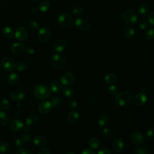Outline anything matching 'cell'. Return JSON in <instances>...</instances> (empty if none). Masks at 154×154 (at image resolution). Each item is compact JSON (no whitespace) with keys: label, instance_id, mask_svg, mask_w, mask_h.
Returning a JSON list of instances; mask_svg holds the SVG:
<instances>
[{"label":"cell","instance_id":"55","mask_svg":"<svg viewBox=\"0 0 154 154\" xmlns=\"http://www.w3.org/2000/svg\"><path fill=\"white\" fill-rule=\"evenodd\" d=\"M31 12H32V13H33V14H36V13L38 12V10H37V8H32V9L31 10Z\"/></svg>","mask_w":154,"mask_h":154},{"label":"cell","instance_id":"15","mask_svg":"<svg viewBox=\"0 0 154 154\" xmlns=\"http://www.w3.org/2000/svg\"><path fill=\"white\" fill-rule=\"evenodd\" d=\"M66 48V43L64 40L60 39L55 41L52 45V49L56 53H61Z\"/></svg>","mask_w":154,"mask_h":154},{"label":"cell","instance_id":"42","mask_svg":"<svg viewBox=\"0 0 154 154\" xmlns=\"http://www.w3.org/2000/svg\"><path fill=\"white\" fill-rule=\"evenodd\" d=\"M154 137V129L152 128H149L146 132V137L147 139H152Z\"/></svg>","mask_w":154,"mask_h":154},{"label":"cell","instance_id":"57","mask_svg":"<svg viewBox=\"0 0 154 154\" xmlns=\"http://www.w3.org/2000/svg\"><path fill=\"white\" fill-rule=\"evenodd\" d=\"M32 1H38V0H31Z\"/></svg>","mask_w":154,"mask_h":154},{"label":"cell","instance_id":"12","mask_svg":"<svg viewBox=\"0 0 154 154\" xmlns=\"http://www.w3.org/2000/svg\"><path fill=\"white\" fill-rule=\"evenodd\" d=\"M112 146L113 150L116 153H120L124 149V141L121 138H115L112 141Z\"/></svg>","mask_w":154,"mask_h":154},{"label":"cell","instance_id":"16","mask_svg":"<svg viewBox=\"0 0 154 154\" xmlns=\"http://www.w3.org/2000/svg\"><path fill=\"white\" fill-rule=\"evenodd\" d=\"M23 122L19 119H14L10 122L8 128L13 132H17L23 128Z\"/></svg>","mask_w":154,"mask_h":154},{"label":"cell","instance_id":"37","mask_svg":"<svg viewBox=\"0 0 154 154\" xmlns=\"http://www.w3.org/2000/svg\"><path fill=\"white\" fill-rule=\"evenodd\" d=\"M0 105H1V107L4 110H8L10 107V102H9L8 100L6 98L1 99V100L0 101Z\"/></svg>","mask_w":154,"mask_h":154},{"label":"cell","instance_id":"25","mask_svg":"<svg viewBox=\"0 0 154 154\" xmlns=\"http://www.w3.org/2000/svg\"><path fill=\"white\" fill-rule=\"evenodd\" d=\"M51 4L48 0H42L38 6V9L42 12H46L50 8Z\"/></svg>","mask_w":154,"mask_h":154},{"label":"cell","instance_id":"30","mask_svg":"<svg viewBox=\"0 0 154 154\" xmlns=\"http://www.w3.org/2000/svg\"><path fill=\"white\" fill-rule=\"evenodd\" d=\"M144 37L147 40H153L154 39V28L148 27L144 32Z\"/></svg>","mask_w":154,"mask_h":154},{"label":"cell","instance_id":"40","mask_svg":"<svg viewBox=\"0 0 154 154\" xmlns=\"http://www.w3.org/2000/svg\"><path fill=\"white\" fill-rule=\"evenodd\" d=\"M138 26L141 29H145L147 27L148 22L146 20L144 19H141L139 20H138Z\"/></svg>","mask_w":154,"mask_h":154},{"label":"cell","instance_id":"58","mask_svg":"<svg viewBox=\"0 0 154 154\" xmlns=\"http://www.w3.org/2000/svg\"><path fill=\"white\" fill-rule=\"evenodd\" d=\"M0 10H1V5H0Z\"/></svg>","mask_w":154,"mask_h":154},{"label":"cell","instance_id":"1","mask_svg":"<svg viewBox=\"0 0 154 154\" xmlns=\"http://www.w3.org/2000/svg\"><path fill=\"white\" fill-rule=\"evenodd\" d=\"M133 98V94L129 90H126L116 94L114 101L119 106H125L128 104Z\"/></svg>","mask_w":154,"mask_h":154},{"label":"cell","instance_id":"56","mask_svg":"<svg viewBox=\"0 0 154 154\" xmlns=\"http://www.w3.org/2000/svg\"><path fill=\"white\" fill-rule=\"evenodd\" d=\"M66 154H75V153H73V152H69L66 153Z\"/></svg>","mask_w":154,"mask_h":154},{"label":"cell","instance_id":"28","mask_svg":"<svg viewBox=\"0 0 154 154\" xmlns=\"http://www.w3.org/2000/svg\"><path fill=\"white\" fill-rule=\"evenodd\" d=\"M9 122L8 114L4 111H0V124L3 126H6Z\"/></svg>","mask_w":154,"mask_h":154},{"label":"cell","instance_id":"53","mask_svg":"<svg viewBox=\"0 0 154 154\" xmlns=\"http://www.w3.org/2000/svg\"><path fill=\"white\" fill-rule=\"evenodd\" d=\"M69 106V107L70 108L75 109L77 106V102L75 100H72L70 101Z\"/></svg>","mask_w":154,"mask_h":154},{"label":"cell","instance_id":"11","mask_svg":"<svg viewBox=\"0 0 154 154\" xmlns=\"http://www.w3.org/2000/svg\"><path fill=\"white\" fill-rule=\"evenodd\" d=\"M60 81L63 85L69 86L75 81V76L71 72H66L61 76Z\"/></svg>","mask_w":154,"mask_h":154},{"label":"cell","instance_id":"36","mask_svg":"<svg viewBox=\"0 0 154 154\" xmlns=\"http://www.w3.org/2000/svg\"><path fill=\"white\" fill-rule=\"evenodd\" d=\"M63 93L64 96H66V97H72L73 96L74 91L72 89V88L67 87L63 89Z\"/></svg>","mask_w":154,"mask_h":154},{"label":"cell","instance_id":"7","mask_svg":"<svg viewBox=\"0 0 154 154\" xmlns=\"http://www.w3.org/2000/svg\"><path fill=\"white\" fill-rule=\"evenodd\" d=\"M14 37L19 41H25L28 37V31L27 29L23 26L17 27L14 33Z\"/></svg>","mask_w":154,"mask_h":154},{"label":"cell","instance_id":"14","mask_svg":"<svg viewBox=\"0 0 154 154\" xmlns=\"http://www.w3.org/2000/svg\"><path fill=\"white\" fill-rule=\"evenodd\" d=\"M130 141L134 145H140L144 143L145 138L141 132H136L131 135Z\"/></svg>","mask_w":154,"mask_h":154},{"label":"cell","instance_id":"39","mask_svg":"<svg viewBox=\"0 0 154 154\" xmlns=\"http://www.w3.org/2000/svg\"><path fill=\"white\" fill-rule=\"evenodd\" d=\"M28 26L31 30L36 31V30H38L39 28V24L37 21L32 20L29 22Z\"/></svg>","mask_w":154,"mask_h":154},{"label":"cell","instance_id":"18","mask_svg":"<svg viewBox=\"0 0 154 154\" xmlns=\"http://www.w3.org/2000/svg\"><path fill=\"white\" fill-rule=\"evenodd\" d=\"M33 143L38 147H43L47 144V138L42 135H37L33 139Z\"/></svg>","mask_w":154,"mask_h":154},{"label":"cell","instance_id":"35","mask_svg":"<svg viewBox=\"0 0 154 154\" xmlns=\"http://www.w3.org/2000/svg\"><path fill=\"white\" fill-rule=\"evenodd\" d=\"M50 102L53 108H57L61 105V99L58 96H52L51 98Z\"/></svg>","mask_w":154,"mask_h":154},{"label":"cell","instance_id":"38","mask_svg":"<svg viewBox=\"0 0 154 154\" xmlns=\"http://www.w3.org/2000/svg\"><path fill=\"white\" fill-rule=\"evenodd\" d=\"M83 14V9L81 7H76L72 10V14L76 17H80Z\"/></svg>","mask_w":154,"mask_h":154},{"label":"cell","instance_id":"17","mask_svg":"<svg viewBox=\"0 0 154 154\" xmlns=\"http://www.w3.org/2000/svg\"><path fill=\"white\" fill-rule=\"evenodd\" d=\"M133 100L135 105L140 106L144 105L147 102V97L144 93L141 92L135 96Z\"/></svg>","mask_w":154,"mask_h":154},{"label":"cell","instance_id":"22","mask_svg":"<svg viewBox=\"0 0 154 154\" xmlns=\"http://www.w3.org/2000/svg\"><path fill=\"white\" fill-rule=\"evenodd\" d=\"M109 123V117L105 114H101L97 119L98 125L100 128H105L108 125Z\"/></svg>","mask_w":154,"mask_h":154},{"label":"cell","instance_id":"13","mask_svg":"<svg viewBox=\"0 0 154 154\" xmlns=\"http://www.w3.org/2000/svg\"><path fill=\"white\" fill-rule=\"evenodd\" d=\"M25 91L20 89L14 90L10 94L11 99L14 102H21L25 99Z\"/></svg>","mask_w":154,"mask_h":154},{"label":"cell","instance_id":"44","mask_svg":"<svg viewBox=\"0 0 154 154\" xmlns=\"http://www.w3.org/2000/svg\"><path fill=\"white\" fill-rule=\"evenodd\" d=\"M16 69L19 72L25 71L26 69V64L24 62H20L16 64Z\"/></svg>","mask_w":154,"mask_h":154},{"label":"cell","instance_id":"52","mask_svg":"<svg viewBox=\"0 0 154 154\" xmlns=\"http://www.w3.org/2000/svg\"><path fill=\"white\" fill-rule=\"evenodd\" d=\"M26 52L29 55H32L34 54V49L31 46H28L26 48Z\"/></svg>","mask_w":154,"mask_h":154},{"label":"cell","instance_id":"47","mask_svg":"<svg viewBox=\"0 0 154 154\" xmlns=\"http://www.w3.org/2000/svg\"><path fill=\"white\" fill-rule=\"evenodd\" d=\"M148 22L152 26H154V11L151 12L148 16Z\"/></svg>","mask_w":154,"mask_h":154},{"label":"cell","instance_id":"6","mask_svg":"<svg viewBox=\"0 0 154 154\" xmlns=\"http://www.w3.org/2000/svg\"><path fill=\"white\" fill-rule=\"evenodd\" d=\"M1 66L7 72H12L16 68V62L10 57H5L2 59Z\"/></svg>","mask_w":154,"mask_h":154},{"label":"cell","instance_id":"54","mask_svg":"<svg viewBox=\"0 0 154 154\" xmlns=\"http://www.w3.org/2000/svg\"><path fill=\"white\" fill-rule=\"evenodd\" d=\"M23 130H24V131H25V132H31V128L30 126H29V125L24 126L23 128Z\"/></svg>","mask_w":154,"mask_h":154},{"label":"cell","instance_id":"51","mask_svg":"<svg viewBox=\"0 0 154 154\" xmlns=\"http://www.w3.org/2000/svg\"><path fill=\"white\" fill-rule=\"evenodd\" d=\"M81 154H95V153L91 149H85L81 152Z\"/></svg>","mask_w":154,"mask_h":154},{"label":"cell","instance_id":"34","mask_svg":"<svg viewBox=\"0 0 154 154\" xmlns=\"http://www.w3.org/2000/svg\"><path fill=\"white\" fill-rule=\"evenodd\" d=\"M10 149L9 144L8 143L4 141H0V153L3 154L8 152Z\"/></svg>","mask_w":154,"mask_h":154},{"label":"cell","instance_id":"49","mask_svg":"<svg viewBox=\"0 0 154 154\" xmlns=\"http://www.w3.org/2000/svg\"><path fill=\"white\" fill-rule=\"evenodd\" d=\"M37 154H51V152L48 148L43 147L38 150Z\"/></svg>","mask_w":154,"mask_h":154},{"label":"cell","instance_id":"5","mask_svg":"<svg viewBox=\"0 0 154 154\" xmlns=\"http://www.w3.org/2000/svg\"><path fill=\"white\" fill-rule=\"evenodd\" d=\"M73 19L71 14L67 13H63L58 17V22L63 27L67 28L73 23Z\"/></svg>","mask_w":154,"mask_h":154},{"label":"cell","instance_id":"43","mask_svg":"<svg viewBox=\"0 0 154 154\" xmlns=\"http://www.w3.org/2000/svg\"><path fill=\"white\" fill-rule=\"evenodd\" d=\"M103 135L106 137V138H111L113 135V132L112 130H111L109 128H104L102 131Z\"/></svg>","mask_w":154,"mask_h":154},{"label":"cell","instance_id":"19","mask_svg":"<svg viewBox=\"0 0 154 154\" xmlns=\"http://www.w3.org/2000/svg\"><path fill=\"white\" fill-rule=\"evenodd\" d=\"M25 50V46L22 43H14L11 46V51L14 54H20Z\"/></svg>","mask_w":154,"mask_h":154},{"label":"cell","instance_id":"24","mask_svg":"<svg viewBox=\"0 0 154 154\" xmlns=\"http://www.w3.org/2000/svg\"><path fill=\"white\" fill-rule=\"evenodd\" d=\"M19 81V76L16 73H11L7 78V82L10 85H16Z\"/></svg>","mask_w":154,"mask_h":154},{"label":"cell","instance_id":"33","mask_svg":"<svg viewBox=\"0 0 154 154\" xmlns=\"http://www.w3.org/2000/svg\"><path fill=\"white\" fill-rule=\"evenodd\" d=\"M134 153V154H148L149 149L144 146H140L135 148Z\"/></svg>","mask_w":154,"mask_h":154},{"label":"cell","instance_id":"48","mask_svg":"<svg viewBox=\"0 0 154 154\" xmlns=\"http://www.w3.org/2000/svg\"><path fill=\"white\" fill-rule=\"evenodd\" d=\"M20 137L23 139V140L26 143H28L31 140V136L28 134H23L20 136Z\"/></svg>","mask_w":154,"mask_h":154},{"label":"cell","instance_id":"4","mask_svg":"<svg viewBox=\"0 0 154 154\" xmlns=\"http://www.w3.org/2000/svg\"><path fill=\"white\" fill-rule=\"evenodd\" d=\"M50 63L55 69H62L65 67L66 61L61 55L54 54L50 58Z\"/></svg>","mask_w":154,"mask_h":154},{"label":"cell","instance_id":"20","mask_svg":"<svg viewBox=\"0 0 154 154\" xmlns=\"http://www.w3.org/2000/svg\"><path fill=\"white\" fill-rule=\"evenodd\" d=\"M67 120L72 124L76 123L79 120V114L76 111H70L67 115Z\"/></svg>","mask_w":154,"mask_h":154},{"label":"cell","instance_id":"50","mask_svg":"<svg viewBox=\"0 0 154 154\" xmlns=\"http://www.w3.org/2000/svg\"><path fill=\"white\" fill-rule=\"evenodd\" d=\"M97 154H112L110 150L106 148H103L100 149L98 152Z\"/></svg>","mask_w":154,"mask_h":154},{"label":"cell","instance_id":"10","mask_svg":"<svg viewBox=\"0 0 154 154\" xmlns=\"http://www.w3.org/2000/svg\"><path fill=\"white\" fill-rule=\"evenodd\" d=\"M75 26L79 30L87 31L90 28V23L86 19L78 17L75 21Z\"/></svg>","mask_w":154,"mask_h":154},{"label":"cell","instance_id":"46","mask_svg":"<svg viewBox=\"0 0 154 154\" xmlns=\"http://www.w3.org/2000/svg\"><path fill=\"white\" fill-rule=\"evenodd\" d=\"M16 154H32V153L29 150L22 147L17 150Z\"/></svg>","mask_w":154,"mask_h":154},{"label":"cell","instance_id":"9","mask_svg":"<svg viewBox=\"0 0 154 154\" xmlns=\"http://www.w3.org/2000/svg\"><path fill=\"white\" fill-rule=\"evenodd\" d=\"M37 38L38 40L42 42H47L51 36V32L49 28L47 27H41L38 29L37 31Z\"/></svg>","mask_w":154,"mask_h":154},{"label":"cell","instance_id":"8","mask_svg":"<svg viewBox=\"0 0 154 154\" xmlns=\"http://www.w3.org/2000/svg\"><path fill=\"white\" fill-rule=\"evenodd\" d=\"M53 106L50 101L43 100L40 102L37 106V109L38 112L42 114H46L51 112Z\"/></svg>","mask_w":154,"mask_h":154},{"label":"cell","instance_id":"41","mask_svg":"<svg viewBox=\"0 0 154 154\" xmlns=\"http://www.w3.org/2000/svg\"><path fill=\"white\" fill-rule=\"evenodd\" d=\"M108 92L111 95H115L117 94L118 87L113 84H111L108 87Z\"/></svg>","mask_w":154,"mask_h":154},{"label":"cell","instance_id":"31","mask_svg":"<svg viewBox=\"0 0 154 154\" xmlns=\"http://www.w3.org/2000/svg\"><path fill=\"white\" fill-rule=\"evenodd\" d=\"M51 90L54 93H58L60 91L62 88V84L60 82L55 81L52 82L50 85Z\"/></svg>","mask_w":154,"mask_h":154},{"label":"cell","instance_id":"27","mask_svg":"<svg viewBox=\"0 0 154 154\" xmlns=\"http://www.w3.org/2000/svg\"><path fill=\"white\" fill-rule=\"evenodd\" d=\"M100 144V140L96 137H91L88 141V146L92 149H97Z\"/></svg>","mask_w":154,"mask_h":154},{"label":"cell","instance_id":"45","mask_svg":"<svg viewBox=\"0 0 154 154\" xmlns=\"http://www.w3.org/2000/svg\"><path fill=\"white\" fill-rule=\"evenodd\" d=\"M15 143H16V145L18 147H20V148H22L23 147H24L25 145H26V143L23 140V139L20 137L19 138H17L16 140V141H15Z\"/></svg>","mask_w":154,"mask_h":154},{"label":"cell","instance_id":"23","mask_svg":"<svg viewBox=\"0 0 154 154\" xmlns=\"http://www.w3.org/2000/svg\"><path fill=\"white\" fill-rule=\"evenodd\" d=\"M2 35L7 38H11L14 35V31L13 28L9 26H5L1 30Z\"/></svg>","mask_w":154,"mask_h":154},{"label":"cell","instance_id":"59","mask_svg":"<svg viewBox=\"0 0 154 154\" xmlns=\"http://www.w3.org/2000/svg\"><path fill=\"white\" fill-rule=\"evenodd\" d=\"M0 69H1V66H0Z\"/></svg>","mask_w":154,"mask_h":154},{"label":"cell","instance_id":"29","mask_svg":"<svg viewBox=\"0 0 154 154\" xmlns=\"http://www.w3.org/2000/svg\"><path fill=\"white\" fill-rule=\"evenodd\" d=\"M38 120V117L35 114H31L28 116L25 119V123L26 125H32L35 124Z\"/></svg>","mask_w":154,"mask_h":154},{"label":"cell","instance_id":"26","mask_svg":"<svg viewBox=\"0 0 154 154\" xmlns=\"http://www.w3.org/2000/svg\"><path fill=\"white\" fill-rule=\"evenodd\" d=\"M105 81L108 84H114L118 81L117 76L114 73L106 74L104 78Z\"/></svg>","mask_w":154,"mask_h":154},{"label":"cell","instance_id":"21","mask_svg":"<svg viewBox=\"0 0 154 154\" xmlns=\"http://www.w3.org/2000/svg\"><path fill=\"white\" fill-rule=\"evenodd\" d=\"M138 14L142 17H146L149 13V7L146 4H141L139 5L138 10Z\"/></svg>","mask_w":154,"mask_h":154},{"label":"cell","instance_id":"2","mask_svg":"<svg viewBox=\"0 0 154 154\" xmlns=\"http://www.w3.org/2000/svg\"><path fill=\"white\" fill-rule=\"evenodd\" d=\"M35 98L38 100H44L48 98L51 94L50 90L45 85L38 84L36 85L33 90Z\"/></svg>","mask_w":154,"mask_h":154},{"label":"cell","instance_id":"32","mask_svg":"<svg viewBox=\"0 0 154 154\" xmlns=\"http://www.w3.org/2000/svg\"><path fill=\"white\" fill-rule=\"evenodd\" d=\"M123 34L128 38H132L135 34V30L132 27L128 26L124 29Z\"/></svg>","mask_w":154,"mask_h":154},{"label":"cell","instance_id":"3","mask_svg":"<svg viewBox=\"0 0 154 154\" xmlns=\"http://www.w3.org/2000/svg\"><path fill=\"white\" fill-rule=\"evenodd\" d=\"M122 19L129 25H135L138 22L137 13L132 10H126L122 13Z\"/></svg>","mask_w":154,"mask_h":154}]
</instances>
